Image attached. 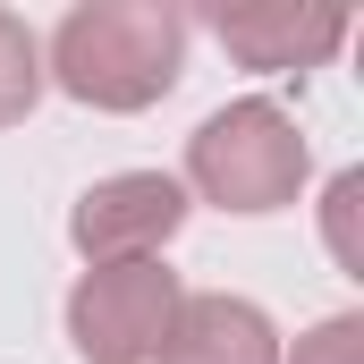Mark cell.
<instances>
[{
	"label": "cell",
	"mask_w": 364,
	"mask_h": 364,
	"mask_svg": "<svg viewBox=\"0 0 364 364\" xmlns=\"http://www.w3.org/2000/svg\"><path fill=\"white\" fill-rule=\"evenodd\" d=\"M186 229V186L170 170H119L93 178L68 212V237L85 263H161V246Z\"/></svg>",
	"instance_id": "obj_4"
},
{
	"label": "cell",
	"mask_w": 364,
	"mask_h": 364,
	"mask_svg": "<svg viewBox=\"0 0 364 364\" xmlns=\"http://www.w3.org/2000/svg\"><path fill=\"white\" fill-rule=\"evenodd\" d=\"M356 212H364V170H339V178H331V195H322V229H331V255H339L348 272H364Z\"/></svg>",
	"instance_id": "obj_8"
},
{
	"label": "cell",
	"mask_w": 364,
	"mask_h": 364,
	"mask_svg": "<svg viewBox=\"0 0 364 364\" xmlns=\"http://www.w3.org/2000/svg\"><path fill=\"white\" fill-rule=\"evenodd\" d=\"M153 364H279V331L255 296H178L170 314V339L153 348Z\"/></svg>",
	"instance_id": "obj_6"
},
{
	"label": "cell",
	"mask_w": 364,
	"mask_h": 364,
	"mask_svg": "<svg viewBox=\"0 0 364 364\" xmlns=\"http://www.w3.org/2000/svg\"><path fill=\"white\" fill-rule=\"evenodd\" d=\"M34 102H43V43L26 17L0 9V127H17Z\"/></svg>",
	"instance_id": "obj_7"
},
{
	"label": "cell",
	"mask_w": 364,
	"mask_h": 364,
	"mask_svg": "<svg viewBox=\"0 0 364 364\" xmlns=\"http://www.w3.org/2000/svg\"><path fill=\"white\" fill-rule=\"evenodd\" d=\"M288 364H364V322H356V314L314 322V331L296 339V356H288Z\"/></svg>",
	"instance_id": "obj_9"
},
{
	"label": "cell",
	"mask_w": 364,
	"mask_h": 364,
	"mask_svg": "<svg viewBox=\"0 0 364 364\" xmlns=\"http://www.w3.org/2000/svg\"><path fill=\"white\" fill-rule=\"evenodd\" d=\"M212 34L229 43L237 68H322L339 43H348V9L331 0H237V9H212Z\"/></svg>",
	"instance_id": "obj_5"
},
{
	"label": "cell",
	"mask_w": 364,
	"mask_h": 364,
	"mask_svg": "<svg viewBox=\"0 0 364 364\" xmlns=\"http://www.w3.org/2000/svg\"><path fill=\"white\" fill-rule=\"evenodd\" d=\"M178 296L186 288L170 263H93L68 288V348L85 364H153Z\"/></svg>",
	"instance_id": "obj_3"
},
{
	"label": "cell",
	"mask_w": 364,
	"mask_h": 364,
	"mask_svg": "<svg viewBox=\"0 0 364 364\" xmlns=\"http://www.w3.org/2000/svg\"><path fill=\"white\" fill-rule=\"evenodd\" d=\"M186 68V17L170 0H85L60 17L43 77L93 110H144Z\"/></svg>",
	"instance_id": "obj_1"
},
{
	"label": "cell",
	"mask_w": 364,
	"mask_h": 364,
	"mask_svg": "<svg viewBox=\"0 0 364 364\" xmlns=\"http://www.w3.org/2000/svg\"><path fill=\"white\" fill-rule=\"evenodd\" d=\"M220 212H279L305 186V136L279 102H229L186 136V178Z\"/></svg>",
	"instance_id": "obj_2"
}]
</instances>
